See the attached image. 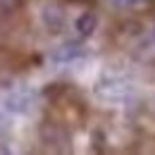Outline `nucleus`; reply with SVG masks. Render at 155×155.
I'll list each match as a JSON object with an SVG mask.
<instances>
[{
	"label": "nucleus",
	"mask_w": 155,
	"mask_h": 155,
	"mask_svg": "<svg viewBox=\"0 0 155 155\" xmlns=\"http://www.w3.org/2000/svg\"><path fill=\"white\" fill-rule=\"evenodd\" d=\"M84 55V45L77 43V41H69V43H62L58 45L53 53H50V60L58 62V64H67V62H74L77 58Z\"/></svg>",
	"instance_id": "obj_3"
},
{
	"label": "nucleus",
	"mask_w": 155,
	"mask_h": 155,
	"mask_svg": "<svg viewBox=\"0 0 155 155\" xmlns=\"http://www.w3.org/2000/svg\"><path fill=\"white\" fill-rule=\"evenodd\" d=\"M112 2H117V5H124V2H129V0H112Z\"/></svg>",
	"instance_id": "obj_6"
},
{
	"label": "nucleus",
	"mask_w": 155,
	"mask_h": 155,
	"mask_svg": "<svg viewBox=\"0 0 155 155\" xmlns=\"http://www.w3.org/2000/svg\"><path fill=\"white\" fill-rule=\"evenodd\" d=\"M31 107H34V93L24 91V88L7 93L5 100H2V110L10 112V115H26Z\"/></svg>",
	"instance_id": "obj_2"
},
{
	"label": "nucleus",
	"mask_w": 155,
	"mask_h": 155,
	"mask_svg": "<svg viewBox=\"0 0 155 155\" xmlns=\"http://www.w3.org/2000/svg\"><path fill=\"white\" fill-rule=\"evenodd\" d=\"M74 29H77L81 36H91V34L98 29V17H96V12H84V15H79L77 21H74Z\"/></svg>",
	"instance_id": "obj_4"
},
{
	"label": "nucleus",
	"mask_w": 155,
	"mask_h": 155,
	"mask_svg": "<svg viewBox=\"0 0 155 155\" xmlns=\"http://www.w3.org/2000/svg\"><path fill=\"white\" fill-rule=\"evenodd\" d=\"M43 24H45L50 31H60L62 24H64L62 10H58V7H45V10H43Z\"/></svg>",
	"instance_id": "obj_5"
},
{
	"label": "nucleus",
	"mask_w": 155,
	"mask_h": 155,
	"mask_svg": "<svg viewBox=\"0 0 155 155\" xmlns=\"http://www.w3.org/2000/svg\"><path fill=\"white\" fill-rule=\"evenodd\" d=\"M129 93V84L115 77H103L96 81V96L103 100H122Z\"/></svg>",
	"instance_id": "obj_1"
}]
</instances>
